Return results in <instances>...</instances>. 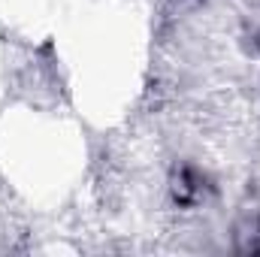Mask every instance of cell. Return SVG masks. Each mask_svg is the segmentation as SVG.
I'll return each instance as SVG.
<instances>
[{"mask_svg": "<svg viewBox=\"0 0 260 257\" xmlns=\"http://www.w3.org/2000/svg\"><path fill=\"white\" fill-rule=\"evenodd\" d=\"M239 251H251V254H260V215H248L242 224H239Z\"/></svg>", "mask_w": 260, "mask_h": 257, "instance_id": "7a4b0ae2", "label": "cell"}, {"mask_svg": "<svg viewBox=\"0 0 260 257\" xmlns=\"http://www.w3.org/2000/svg\"><path fill=\"white\" fill-rule=\"evenodd\" d=\"M203 197H206V179H203V173L185 167L179 173V179H176V200L185 203V206H191V203H200Z\"/></svg>", "mask_w": 260, "mask_h": 257, "instance_id": "6da1fadb", "label": "cell"}]
</instances>
